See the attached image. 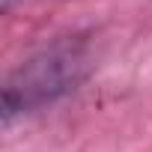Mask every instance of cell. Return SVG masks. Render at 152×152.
Wrapping results in <instances>:
<instances>
[{"label": "cell", "mask_w": 152, "mask_h": 152, "mask_svg": "<svg viewBox=\"0 0 152 152\" xmlns=\"http://www.w3.org/2000/svg\"><path fill=\"white\" fill-rule=\"evenodd\" d=\"M93 69V51L87 36H63L30 54L9 72L3 84V122L36 113L69 93H75Z\"/></svg>", "instance_id": "1"}]
</instances>
